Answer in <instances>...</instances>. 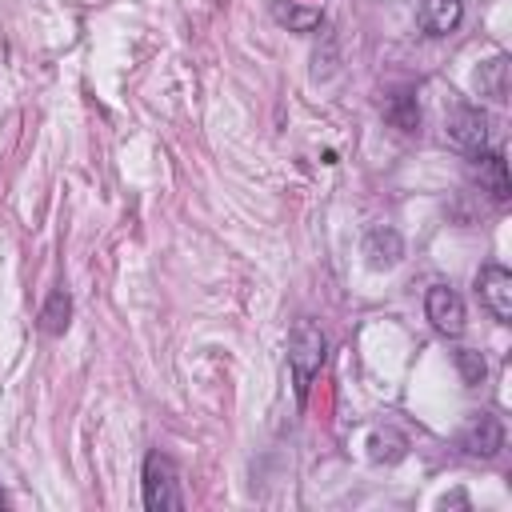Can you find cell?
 <instances>
[{"label": "cell", "mask_w": 512, "mask_h": 512, "mask_svg": "<svg viewBox=\"0 0 512 512\" xmlns=\"http://www.w3.org/2000/svg\"><path fill=\"white\" fill-rule=\"evenodd\" d=\"M324 356H328V340H324L320 324L296 320L288 332V368H292V384H296V404L308 400V384L320 372Z\"/></svg>", "instance_id": "obj_1"}, {"label": "cell", "mask_w": 512, "mask_h": 512, "mask_svg": "<svg viewBox=\"0 0 512 512\" xmlns=\"http://www.w3.org/2000/svg\"><path fill=\"white\" fill-rule=\"evenodd\" d=\"M144 508L148 512H180L184 508L180 472H176L172 456H164V452H148V460H144Z\"/></svg>", "instance_id": "obj_2"}, {"label": "cell", "mask_w": 512, "mask_h": 512, "mask_svg": "<svg viewBox=\"0 0 512 512\" xmlns=\"http://www.w3.org/2000/svg\"><path fill=\"white\" fill-rule=\"evenodd\" d=\"M444 132H448V140H452L460 152L476 156V152L488 148V112L476 108V104H456V108L448 112V120H444Z\"/></svg>", "instance_id": "obj_3"}, {"label": "cell", "mask_w": 512, "mask_h": 512, "mask_svg": "<svg viewBox=\"0 0 512 512\" xmlns=\"http://www.w3.org/2000/svg\"><path fill=\"white\" fill-rule=\"evenodd\" d=\"M476 296L496 324H512V272L504 264H484L476 272Z\"/></svg>", "instance_id": "obj_4"}, {"label": "cell", "mask_w": 512, "mask_h": 512, "mask_svg": "<svg viewBox=\"0 0 512 512\" xmlns=\"http://www.w3.org/2000/svg\"><path fill=\"white\" fill-rule=\"evenodd\" d=\"M424 312H428L432 328H436L440 336H448V340H456V336L464 332V324H468L464 300H460V292L448 288V284H432V288H428V296H424Z\"/></svg>", "instance_id": "obj_5"}, {"label": "cell", "mask_w": 512, "mask_h": 512, "mask_svg": "<svg viewBox=\"0 0 512 512\" xmlns=\"http://www.w3.org/2000/svg\"><path fill=\"white\" fill-rule=\"evenodd\" d=\"M460 444L468 456H480V460H492L500 448H504V424L492 416V412H480L468 420V428L460 432Z\"/></svg>", "instance_id": "obj_6"}, {"label": "cell", "mask_w": 512, "mask_h": 512, "mask_svg": "<svg viewBox=\"0 0 512 512\" xmlns=\"http://www.w3.org/2000/svg\"><path fill=\"white\" fill-rule=\"evenodd\" d=\"M360 252H364V264L372 272H388V268H396L404 260V236L396 228H372L364 236V248Z\"/></svg>", "instance_id": "obj_7"}, {"label": "cell", "mask_w": 512, "mask_h": 512, "mask_svg": "<svg viewBox=\"0 0 512 512\" xmlns=\"http://www.w3.org/2000/svg\"><path fill=\"white\" fill-rule=\"evenodd\" d=\"M472 164H476V180H480V188L492 196V200H508V192H512V184H508V164H504V152H476L472 156Z\"/></svg>", "instance_id": "obj_8"}, {"label": "cell", "mask_w": 512, "mask_h": 512, "mask_svg": "<svg viewBox=\"0 0 512 512\" xmlns=\"http://www.w3.org/2000/svg\"><path fill=\"white\" fill-rule=\"evenodd\" d=\"M464 20V0H424L420 4V28L428 36H452Z\"/></svg>", "instance_id": "obj_9"}, {"label": "cell", "mask_w": 512, "mask_h": 512, "mask_svg": "<svg viewBox=\"0 0 512 512\" xmlns=\"http://www.w3.org/2000/svg\"><path fill=\"white\" fill-rule=\"evenodd\" d=\"M472 84H476L480 96L504 104V100H508V56H492V60H484V64L476 68Z\"/></svg>", "instance_id": "obj_10"}, {"label": "cell", "mask_w": 512, "mask_h": 512, "mask_svg": "<svg viewBox=\"0 0 512 512\" xmlns=\"http://www.w3.org/2000/svg\"><path fill=\"white\" fill-rule=\"evenodd\" d=\"M68 320H72V296L64 288H56L44 308H40V332L44 336H64L68 332Z\"/></svg>", "instance_id": "obj_11"}, {"label": "cell", "mask_w": 512, "mask_h": 512, "mask_svg": "<svg viewBox=\"0 0 512 512\" xmlns=\"http://www.w3.org/2000/svg\"><path fill=\"white\" fill-rule=\"evenodd\" d=\"M384 120L396 124L400 132H416V124H420L416 96H412V92H392V96L384 100Z\"/></svg>", "instance_id": "obj_12"}, {"label": "cell", "mask_w": 512, "mask_h": 512, "mask_svg": "<svg viewBox=\"0 0 512 512\" xmlns=\"http://www.w3.org/2000/svg\"><path fill=\"white\" fill-rule=\"evenodd\" d=\"M272 20L284 24L288 32H312L320 24V12L316 8H300L292 0H272Z\"/></svg>", "instance_id": "obj_13"}, {"label": "cell", "mask_w": 512, "mask_h": 512, "mask_svg": "<svg viewBox=\"0 0 512 512\" xmlns=\"http://www.w3.org/2000/svg\"><path fill=\"white\" fill-rule=\"evenodd\" d=\"M368 448H372V460H384V464H396L400 456H404V436L400 432H392V428H384V432H372V440H368Z\"/></svg>", "instance_id": "obj_14"}, {"label": "cell", "mask_w": 512, "mask_h": 512, "mask_svg": "<svg viewBox=\"0 0 512 512\" xmlns=\"http://www.w3.org/2000/svg\"><path fill=\"white\" fill-rule=\"evenodd\" d=\"M456 368H460V376H464L468 388H476L484 380V372H488V364H484V356L476 348H460L456 352Z\"/></svg>", "instance_id": "obj_15"}, {"label": "cell", "mask_w": 512, "mask_h": 512, "mask_svg": "<svg viewBox=\"0 0 512 512\" xmlns=\"http://www.w3.org/2000/svg\"><path fill=\"white\" fill-rule=\"evenodd\" d=\"M0 508H4V492H0Z\"/></svg>", "instance_id": "obj_16"}]
</instances>
